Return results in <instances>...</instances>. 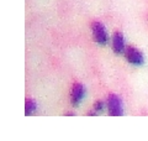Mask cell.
I'll use <instances>...</instances> for the list:
<instances>
[{
	"instance_id": "cell-5",
	"label": "cell",
	"mask_w": 148,
	"mask_h": 141,
	"mask_svg": "<svg viewBox=\"0 0 148 141\" xmlns=\"http://www.w3.org/2000/svg\"><path fill=\"white\" fill-rule=\"evenodd\" d=\"M112 50L115 51V53L122 55L126 51V44H125L123 35L121 32H115L112 36Z\"/></svg>"
},
{
	"instance_id": "cell-3",
	"label": "cell",
	"mask_w": 148,
	"mask_h": 141,
	"mask_svg": "<svg viewBox=\"0 0 148 141\" xmlns=\"http://www.w3.org/2000/svg\"><path fill=\"white\" fill-rule=\"evenodd\" d=\"M125 55H126L127 61L133 66H142L145 62V57H143V53L141 52L136 47H127L126 51H125Z\"/></svg>"
},
{
	"instance_id": "cell-2",
	"label": "cell",
	"mask_w": 148,
	"mask_h": 141,
	"mask_svg": "<svg viewBox=\"0 0 148 141\" xmlns=\"http://www.w3.org/2000/svg\"><path fill=\"white\" fill-rule=\"evenodd\" d=\"M108 110L110 115L114 116H120L123 113L122 108V102L120 99V97L116 94H110L108 98Z\"/></svg>"
},
{
	"instance_id": "cell-4",
	"label": "cell",
	"mask_w": 148,
	"mask_h": 141,
	"mask_svg": "<svg viewBox=\"0 0 148 141\" xmlns=\"http://www.w3.org/2000/svg\"><path fill=\"white\" fill-rule=\"evenodd\" d=\"M85 97V88L83 84L80 83H75L72 88V93H71V102L73 106H79L80 102L84 99Z\"/></svg>"
},
{
	"instance_id": "cell-1",
	"label": "cell",
	"mask_w": 148,
	"mask_h": 141,
	"mask_svg": "<svg viewBox=\"0 0 148 141\" xmlns=\"http://www.w3.org/2000/svg\"><path fill=\"white\" fill-rule=\"evenodd\" d=\"M91 31H92V35H94L95 41L100 46L108 45V41H109L108 32H106L105 26L100 21H94L91 24Z\"/></svg>"
},
{
	"instance_id": "cell-7",
	"label": "cell",
	"mask_w": 148,
	"mask_h": 141,
	"mask_svg": "<svg viewBox=\"0 0 148 141\" xmlns=\"http://www.w3.org/2000/svg\"><path fill=\"white\" fill-rule=\"evenodd\" d=\"M104 109H105V103L103 102V100H98L95 103V105H94V114L95 113H103L104 111Z\"/></svg>"
},
{
	"instance_id": "cell-6",
	"label": "cell",
	"mask_w": 148,
	"mask_h": 141,
	"mask_svg": "<svg viewBox=\"0 0 148 141\" xmlns=\"http://www.w3.org/2000/svg\"><path fill=\"white\" fill-rule=\"evenodd\" d=\"M35 110H36V102L30 99V98H27L25 100V114L31 115Z\"/></svg>"
}]
</instances>
